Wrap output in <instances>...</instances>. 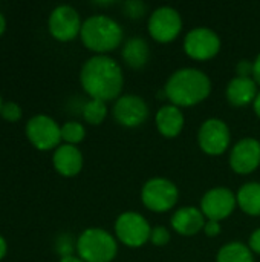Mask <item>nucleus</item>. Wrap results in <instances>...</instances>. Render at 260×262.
I'll list each match as a JSON object with an SVG mask.
<instances>
[{
  "label": "nucleus",
  "mask_w": 260,
  "mask_h": 262,
  "mask_svg": "<svg viewBox=\"0 0 260 262\" xmlns=\"http://www.w3.org/2000/svg\"><path fill=\"white\" fill-rule=\"evenodd\" d=\"M80 83L84 92L104 103L118 100L124 86L121 66L107 55H93L83 64L80 71Z\"/></svg>",
  "instance_id": "nucleus-1"
},
{
  "label": "nucleus",
  "mask_w": 260,
  "mask_h": 262,
  "mask_svg": "<svg viewBox=\"0 0 260 262\" xmlns=\"http://www.w3.org/2000/svg\"><path fill=\"white\" fill-rule=\"evenodd\" d=\"M211 92V81L207 74L195 68H182L173 72L166 86V100L176 107H190L202 103Z\"/></svg>",
  "instance_id": "nucleus-2"
},
{
  "label": "nucleus",
  "mask_w": 260,
  "mask_h": 262,
  "mask_svg": "<svg viewBox=\"0 0 260 262\" xmlns=\"http://www.w3.org/2000/svg\"><path fill=\"white\" fill-rule=\"evenodd\" d=\"M80 37L89 51L97 52V55H104L123 43L124 32L116 20L98 14L83 21Z\"/></svg>",
  "instance_id": "nucleus-3"
},
{
  "label": "nucleus",
  "mask_w": 260,
  "mask_h": 262,
  "mask_svg": "<svg viewBox=\"0 0 260 262\" xmlns=\"http://www.w3.org/2000/svg\"><path fill=\"white\" fill-rule=\"evenodd\" d=\"M78 258L84 262H110L115 259L118 246L115 238L104 229H86L75 244Z\"/></svg>",
  "instance_id": "nucleus-4"
},
{
  "label": "nucleus",
  "mask_w": 260,
  "mask_h": 262,
  "mask_svg": "<svg viewBox=\"0 0 260 262\" xmlns=\"http://www.w3.org/2000/svg\"><path fill=\"white\" fill-rule=\"evenodd\" d=\"M178 196L179 192L176 184L167 178H152L141 190L143 204L155 213H166L173 209L178 203Z\"/></svg>",
  "instance_id": "nucleus-5"
},
{
  "label": "nucleus",
  "mask_w": 260,
  "mask_h": 262,
  "mask_svg": "<svg viewBox=\"0 0 260 262\" xmlns=\"http://www.w3.org/2000/svg\"><path fill=\"white\" fill-rule=\"evenodd\" d=\"M115 233L124 246L138 249L150 241L152 227L141 213L124 212L115 221Z\"/></svg>",
  "instance_id": "nucleus-6"
},
{
  "label": "nucleus",
  "mask_w": 260,
  "mask_h": 262,
  "mask_svg": "<svg viewBox=\"0 0 260 262\" xmlns=\"http://www.w3.org/2000/svg\"><path fill=\"white\" fill-rule=\"evenodd\" d=\"M29 143L38 150L57 149L61 141V127L49 115H35L28 120L25 127Z\"/></svg>",
  "instance_id": "nucleus-7"
},
{
  "label": "nucleus",
  "mask_w": 260,
  "mask_h": 262,
  "mask_svg": "<svg viewBox=\"0 0 260 262\" xmlns=\"http://www.w3.org/2000/svg\"><path fill=\"white\" fill-rule=\"evenodd\" d=\"M147 29L155 41L170 43L181 34L182 18L175 8L161 6L150 14Z\"/></svg>",
  "instance_id": "nucleus-8"
},
{
  "label": "nucleus",
  "mask_w": 260,
  "mask_h": 262,
  "mask_svg": "<svg viewBox=\"0 0 260 262\" xmlns=\"http://www.w3.org/2000/svg\"><path fill=\"white\" fill-rule=\"evenodd\" d=\"M231 135L225 121L219 118L205 120L198 132V143L202 152L211 157L222 155L230 147Z\"/></svg>",
  "instance_id": "nucleus-9"
},
{
  "label": "nucleus",
  "mask_w": 260,
  "mask_h": 262,
  "mask_svg": "<svg viewBox=\"0 0 260 262\" xmlns=\"http://www.w3.org/2000/svg\"><path fill=\"white\" fill-rule=\"evenodd\" d=\"M81 18L75 8L69 5H60L52 9L48 28L51 35L58 41H72L81 32Z\"/></svg>",
  "instance_id": "nucleus-10"
},
{
  "label": "nucleus",
  "mask_w": 260,
  "mask_h": 262,
  "mask_svg": "<svg viewBox=\"0 0 260 262\" xmlns=\"http://www.w3.org/2000/svg\"><path fill=\"white\" fill-rule=\"evenodd\" d=\"M184 51L190 58L205 61L218 55L221 51V38L208 28H195L184 38Z\"/></svg>",
  "instance_id": "nucleus-11"
},
{
  "label": "nucleus",
  "mask_w": 260,
  "mask_h": 262,
  "mask_svg": "<svg viewBox=\"0 0 260 262\" xmlns=\"http://www.w3.org/2000/svg\"><path fill=\"white\" fill-rule=\"evenodd\" d=\"M236 195L227 187H215L205 192L201 200V212L207 221H222L228 218L236 207Z\"/></svg>",
  "instance_id": "nucleus-12"
},
{
  "label": "nucleus",
  "mask_w": 260,
  "mask_h": 262,
  "mask_svg": "<svg viewBox=\"0 0 260 262\" xmlns=\"http://www.w3.org/2000/svg\"><path fill=\"white\" fill-rule=\"evenodd\" d=\"M113 118L123 127H138L149 118V106L139 95H121L113 104Z\"/></svg>",
  "instance_id": "nucleus-13"
},
{
  "label": "nucleus",
  "mask_w": 260,
  "mask_h": 262,
  "mask_svg": "<svg viewBox=\"0 0 260 262\" xmlns=\"http://www.w3.org/2000/svg\"><path fill=\"white\" fill-rule=\"evenodd\" d=\"M260 166V141L244 138L230 152V167L238 175H250Z\"/></svg>",
  "instance_id": "nucleus-14"
},
{
  "label": "nucleus",
  "mask_w": 260,
  "mask_h": 262,
  "mask_svg": "<svg viewBox=\"0 0 260 262\" xmlns=\"http://www.w3.org/2000/svg\"><path fill=\"white\" fill-rule=\"evenodd\" d=\"M172 227L173 230L181 235V236H193L196 233H199L201 230H204L205 227V216L201 212V209L193 207V206H187V207H181L178 209L173 216H172Z\"/></svg>",
  "instance_id": "nucleus-15"
},
{
  "label": "nucleus",
  "mask_w": 260,
  "mask_h": 262,
  "mask_svg": "<svg viewBox=\"0 0 260 262\" xmlns=\"http://www.w3.org/2000/svg\"><path fill=\"white\" fill-rule=\"evenodd\" d=\"M54 169L66 178L77 177L83 169V155L78 147L72 144H60L52 155Z\"/></svg>",
  "instance_id": "nucleus-16"
},
{
  "label": "nucleus",
  "mask_w": 260,
  "mask_h": 262,
  "mask_svg": "<svg viewBox=\"0 0 260 262\" xmlns=\"http://www.w3.org/2000/svg\"><path fill=\"white\" fill-rule=\"evenodd\" d=\"M227 100L231 106L242 107L250 103H254L259 88L257 83L253 78H244V77H234L227 84Z\"/></svg>",
  "instance_id": "nucleus-17"
},
{
  "label": "nucleus",
  "mask_w": 260,
  "mask_h": 262,
  "mask_svg": "<svg viewBox=\"0 0 260 262\" xmlns=\"http://www.w3.org/2000/svg\"><path fill=\"white\" fill-rule=\"evenodd\" d=\"M155 123H156L158 132L162 137L176 138L184 129L185 118H184V114L179 107H176L173 104H166L156 112Z\"/></svg>",
  "instance_id": "nucleus-18"
},
{
  "label": "nucleus",
  "mask_w": 260,
  "mask_h": 262,
  "mask_svg": "<svg viewBox=\"0 0 260 262\" xmlns=\"http://www.w3.org/2000/svg\"><path fill=\"white\" fill-rule=\"evenodd\" d=\"M121 57L124 63L132 69H141L147 64L150 57V48L147 41L141 37L129 38L121 51Z\"/></svg>",
  "instance_id": "nucleus-19"
},
{
  "label": "nucleus",
  "mask_w": 260,
  "mask_h": 262,
  "mask_svg": "<svg viewBox=\"0 0 260 262\" xmlns=\"http://www.w3.org/2000/svg\"><path fill=\"white\" fill-rule=\"evenodd\" d=\"M238 206L250 216H260V183L251 181L244 184L236 195Z\"/></svg>",
  "instance_id": "nucleus-20"
},
{
  "label": "nucleus",
  "mask_w": 260,
  "mask_h": 262,
  "mask_svg": "<svg viewBox=\"0 0 260 262\" xmlns=\"http://www.w3.org/2000/svg\"><path fill=\"white\" fill-rule=\"evenodd\" d=\"M216 262H254L253 252L244 243L234 241L225 244L216 256Z\"/></svg>",
  "instance_id": "nucleus-21"
},
{
  "label": "nucleus",
  "mask_w": 260,
  "mask_h": 262,
  "mask_svg": "<svg viewBox=\"0 0 260 262\" xmlns=\"http://www.w3.org/2000/svg\"><path fill=\"white\" fill-rule=\"evenodd\" d=\"M81 114H83V118L86 123H89L92 126H98L104 121V118L107 115V106L104 101L92 98L87 103H84Z\"/></svg>",
  "instance_id": "nucleus-22"
},
{
  "label": "nucleus",
  "mask_w": 260,
  "mask_h": 262,
  "mask_svg": "<svg viewBox=\"0 0 260 262\" xmlns=\"http://www.w3.org/2000/svg\"><path fill=\"white\" fill-rule=\"evenodd\" d=\"M86 137V129L81 123L78 121H67L61 126V140L64 144H78L84 140Z\"/></svg>",
  "instance_id": "nucleus-23"
},
{
  "label": "nucleus",
  "mask_w": 260,
  "mask_h": 262,
  "mask_svg": "<svg viewBox=\"0 0 260 262\" xmlns=\"http://www.w3.org/2000/svg\"><path fill=\"white\" fill-rule=\"evenodd\" d=\"M0 115L3 117V120H6L9 123H15V121H18L21 118V107L14 101L3 103Z\"/></svg>",
  "instance_id": "nucleus-24"
},
{
  "label": "nucleus",
  "mask_w": 260,
  "mask_h": 262,
  "mask_svg": "<svg viewBox=\"0 0 260 262\" xmlns=\"http://www.w3.org/2000/svg\"><path fill=\"white\" fill-rule=\"evenodd\" d=\"M124 14L130 18H139L146 14V3L144 2H139V0H129V2H124Z\"/></svg>",
  "instance_id": "nucleus-25"
},
{
  "label": "nucleus",
  "mask_w": 260,
  "mask_h": 262,
  "mask_svg": "<svg viewBox=\"0 0 260 262\" xmlns=\"http://www.w3.org/2000/svg\"><path fill=\"white\" fill-rule=\"evenodd\" d=\"M150 243L155 246V247H164L170 243V232L162 227V226H156L152 229V233H150Z\"/></svg>",
  "instance_id": "nucleus-26"
},
{
  "label": "nucleus",
  "mask_w": 260,
  "mask_h": 262,
  "mask_svg": "<svg viewBox=\"0 0 260 262\" xmlns=\"http://www.w3.org/2000/svg\"><path fill=\"white\" fill-rule=\"evenodd\" d=\"M72 246H74V244H72L70 238L66 236V235H63V236H60V238L57 239V252L61 255V258L72 256V250H74Z\"/></svg>",
  "instance_id": "nucleus-27"
},
{
  "label": "nucleus",
  "mask_w": 260,
  "mask_h": 262,
  "mask_svg": "<svg viewBox=\"0 0 260 262\" xmlns=\"http://www.w3.org/2000/svg\"><path fill=\"white\" fill-rule=\"evenodd\" d=\"M253 71H254V63L250 61V60H241L236 64V74H238V77L253 78Z\"/></svg>",
  "instance_id": "nucleus-28"
},
{
  "label": "nucleus",
  "mask_w": 260,
  "mask_h": 262,
  "mask_svg": "<svg viewBox=\"0 0 260 262\" xmlns=\"http://www.w3.org/2000/svg\"><path fill=\"white\" fill-rule=\"evenodd\" d=\"M204 233L210 238H215L221 233V223L218 221H207L204 227Z\"/></svg>",
  "instance_id": "nucleus-29"
},
{
  "label": "nucleus",
  "mask_w": 260,
  "mask_h": 262,
  "mask_svg": "<svg viewBox=\"0 0 260 262\" xmlns=\"http://www.w3.org/2000/svg\"><path fill=\"white\" fill-rule=\"evenodd\" d=\"M248 247H250L251 252L259 253L260 255V227L259 229H256V230L251 233L250 241H248Z\"/></svg>",
  "instance_id": "nucleus-30"
},
{
  "label": "nucleus",
  "mask_w": 260,
  "mask_h": 262,
  "mask_svg": "<svg viewBox=\"0 0 260 262\" xmlns=\"http://www.w3.org/2000/svg\"><path fill=\"white\" fill-rule=\"evenodd\" d=\"M254 63V71H253V80L260 86V54L256 57Z\"/></svg>",
  "instance_id": "nucleus-31"
},
{
  "label": "nucleus",
  "mask_w": 260,
  "mask_h": 262,
  "mask_svg": "<svg viewBox=\"0 0 260 262\" xmlns=\"http://www.w3.org/2000/svg\"><path fill=\"white\" fill-rule=\"evenodd\" d=\"M6 252H8V244H6V239L0 235V261L6 256Z\"/></svg>",
  "instance_id": "nucleus-32"
},
{
  "label": "nucleus",
  "mask_w": 260,
  "mask_h": 262,
  "mask_svg": "<svg viewBox=\"0 0 260 262\" xmlns=\"http://www.w3.org/2000/svg\"><path fill=\"white\" fill-rule=\"evenodd\" d=\"M253 107H254L256 115L260 118V91L259 94H257V97H256V100H254V103H253Z\"/></svg>",
  "instance_id": "nucleus-33"
},
{
  "label": "nucleus",
  "mask_w": 260,
  "mask_h": 262,
  "mask_svg": "<svg viewBox=\"0 0 260 262\" xmlns=\"http://www.w3.org/2000/svg\"><path fill=\"white\" fill-rule=\"evenodd\" d=\"M5 29H6V18H5V15L0 12V37H2V34L5 32Z\"/></svg>",
  "instance_id": "nucleus-34"
},
{
  "label": "nucleus",
  "mask_w": 260,
  "mask_h": 262,
  "mask_svg": "<svg viewBox=\"0 0 260 262\" xmlns=\"http://www.w3.org/2000/svg\"><path fill=\"white\" fill-rule=\"evenodd\" d=\"M60 262H84V261L72 255V256H66V258H61V259H60Z\"/></svg>",
  "instance_id": "nucleus-35"
},
{
  "label": "nucleus",
  "mask_w": 260,
  "mask_h": 262,
  "mask_svg": "<svg viewBox=\"0 0 260 262\" xmlns=\"http://www.w3.org/2000/svg\"><path fill=\"white\" fill-rule=\"evenodd\" d=\"M2 106H3V101H2V97H0V111H2Z\"/></svg>",
  "instance_id": "nucleus-36"
}]
</instances>
